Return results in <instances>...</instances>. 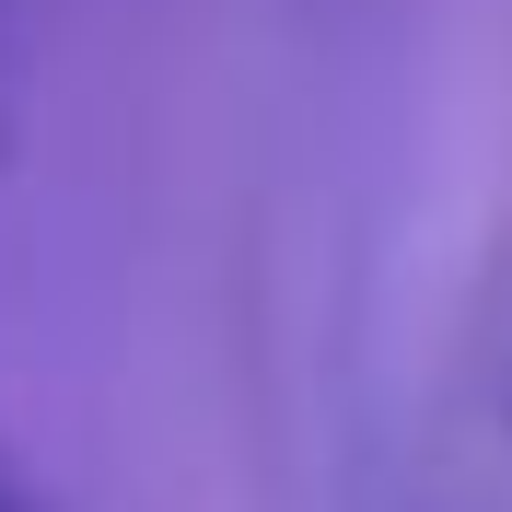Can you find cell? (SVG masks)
I'll return each mask as SVG.
<instances>
[{
  "mask_svg": "<svg viewBox=\"0 0 512 512\" xmlns=\"http://www.w3.org/2000/svg\"><path fill=\"white\" fill-rule=\"evenodd\" d=\"M0 117H12V0H0Z\"/></svg>",
  "mask_w": 512,
  "mask_h": 512,
  "instance_id": "cell-1",
  "label": "cell"
},
{
  "mask_svg": "<svg viewBox=\"0 0 512 512\" xmlns=\"http://www.w3.org/2000/svg\"><path fill=\"white\" fill-rule=\"evenodd\" d=\"M0 512H24V501H12V478H0Z\"/></svg>",
  "mask_w": 512,
  "mask_h": 512,
  "instance_id": "cell-2",
  "label": "cell"
}]
</instances>
